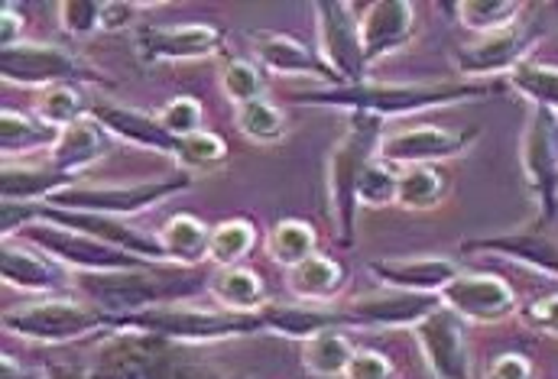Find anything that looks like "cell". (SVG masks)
<instances>
[{"mask_svg":"<svg viewBox=\"0 0 558 379\" xmlns=\"http://www.w3.org/2000/svg\"><path fill=\"white\" fill-rule=\"evenodd\" d=\"M92 379H231L202 347L143 331H114L95 347Z\"/></svg>","mask_w":558,"mask_h":379,"instance_id":"cell-1","label":"cell"},{"mask_svg":"<svg viewBox=\"0 0 558 379\" xmlns=\"http://www.w3.org/2000/svg\"><path fill=\"white\" fill-rule=\"evenodd\" d=\"M69 289L82 302L101 308L105 315L121 318V315H134L153 305L185 302L205 292L208 282L185 266L159 269L156 262H149L140 269H114V272H72Z\"/></svg>","mask_w":558,"mask_h":379,"instance_id":"cell-2","label":"cell"},{"mask_svg":"<svg viewBox=\"0 0 558 379\" xmlns=\"http://www.w3.org/2000/svg\"><path fill=\"white\" fill-rule=\"evenodd\" d=\"M487 98L484 85L471 82H435V85H377V82H361V85H338L325 91H305L295 101L308 108H338L351 114H371V118H410L422 111L448 108V105H468Z\"/></svg>","mask_w":558,"mask_h":379,"instance_id":"cell-3","label":"cell"},{"mask_svg":"<svg viewBox=\"0 0 558 379\" xmlns=\"http://www.w3.org/2000/svg\"><path fill=\"white\" fill-rule=\"evenodd\" d=\"M384 143V121L371 114H351L344 136L335 143L325 162V188L328 208L338 228V241L348 247L354 241V215H357V185L367 166L377 159Z\"/></svg>","mask_w":558,"mask_h":379,"instance_id":"cell-4","label":"cell"},{"mask_svg":"<svg viewBox=\"0 0 558 379\" xmlns=\"http://www.w3.org/2000/svg\"><path fill=\"white\" fill-rule=\"evenodd\" d=\"M114 331H143V334H159L169 341L182 344H218V341H234V338H251L264 331L260 315H238V311H205L185 302L172 305H153L134 315L111 318Z\"/></svg>","mask_w":558,"mask_h":379,"instance_id":"cell-5","label":"cell"},{"mask_svg":"<svg viewBox=\"0 0 558 379\" xmlns=\"http://www.w3.org/2000/svg\"><path fill=\"white\" fill-rule=\"evenodd\" d=\"M3 328L23 341L36 344H69L85 334H95L101 328H111V315L101 308L69 298V295H46L20 308L3 311Z\"/></svg>","mask_w":558,"mask_h":379,"instance_id":"cell-6","label":"cell"},{"mask_svg":"<svg viewBox=\"0 0 558 379\" xmlns=\"http://www.w3.org/2000/svg\"><path fill=\"white\" fill-rule=\"evenodd\" d=\"M192 188V172L179 169L172 179H159V182H140V185H72L65 192H59L56 198H49L46 205L52 208H65V211H88V215H108V218H131L143 215L156 205H162L166 198L179 195Z\"/></svg>","mask_w":558,"mask_h":379,"instance_id":"cell-7","label":"cell"},{"mask_svg":"<svg viewBox=\"0 0 558 379\" xmlns=\"http://www.w3.org/2000/svg\"><path fill=\"white\" fill-rule=\"evenodd\" d=\"M20 234L29 244H36L49 259L69 266L72 272H114V269L149 266V259H140V256L118 250L105 241H95L82 231H69V228H56V224H29Z\"/></svg>","mask_w":558,"mask_h":379,"instance_id":"cell-8","label":"cell"},{"mask_svg":"<svg viewBox=\"0 0 558 379\" xmlns=\"http://www.w3.org/2000/svg\"><path fill=\"white\" fill-rule=\"evenodd\" d=\"M0 75L10 85L43 88V91L52 85L98 82V75L85 72L72 52L49 42H16L10 49H0Z\"/></svg>","mask_w":558,"mask_h":379,"instance_id":"cell-9","label":"cell"},{"mask_svg":"<svg viewBox=\"0 0 558 379\" xmlns=\"http://www.w3.org/2000/svg\"><path fill=\"white\" fill-rule=\"evenodd\" d=\"M318 46H322V62L344 82V85H361L367 82V62L361 49V29L351 3L344 0H318Z\"/></svg>","mask_w":558,"mask_h":379,"instance_id":"cell-10","label":"cell"},{"mask_svg":"<svg viewBox=\"0 0 558 379\" xmlns=\"http://www.w3.org/2000/svg\"><path fill=\"white\" fill-rule=\"evenodd\" d=\"M523 172L539 198V224L558 218V114L536 108L523 133Z\"/></svg>","mask_w":558,"mask_h":379,"instance_id":"cell-11","label":"cell"},{"mask_svg":"<svg viewBox=\"0 0 558 379\" xmlns=\"http://www.w3.org/2000/svg\"><path fill=\"white\" fill-rule=\"evenodd\" d=\"M418 351L435 379H471V354L464 338V321L451 308H435L416 328Z\"/></svg>","mask_w":558,"mask_h":379,"instance_id":"cell-12","label":"cell"},{"mask_svg":"<svg viewBox=\"0 0 558 379\" xmlns=\"http://www.w3.org/2000/svg\"><path fill=\"white\" fill-rule=\"evenodd\" d=\"M435 308H441L438 295L384 289V292H364V295L351 298L344 315H348L351 328H364V331H393V328L413 331Z\"/></svg>","mask_w":558,"mask_h":379,"instance_id":"cell-13","label":"cell"},{"mask_svg":"<svg viewBox=\"0 0 558 379\" xmlns=\"http://www.w3.org/2000/svg\"><path fill=\"white\" fill-rule=\"evenodd\" d=\"M539 26L536 23H513L500 33L481 36L477 42L464 46L454 52V65L461 75L468 78H484V75H497V72H513L526 62L530 49L539 39Z\"/></svg>","mask_w":558,"mask_h":379,"instance_id":"cell-14","label":"cell"},{"mask_svg":"<svg viewBox=\"0 0 558 379\" xmlns=\"http://www.w3.org/2000/svg\"><path fill=\"white\" fill-rule=\"evenodd\" d=\"M36 224H56V228H69V231H82L95 241H105L118 250L149 259V262H169L166 250L159 241L140 234L134 228H128L121 218H108V215H88V211H65V208H52V205H39V218Z\"/></svg>","mask_w":558,"mask_h":379,"instance_id":"cell-15","label":"cell"},{"mask_svg":"<svg viewBox=\"0 0 558 379\" xmlns=\"http://www.w3.org/2000/svg\"><path fill=\"white\" fill-rule=\"evenodd\" d=\"M438 298L461 321H474V325H497L517 311L513 289L497 276H458L441 289Z\"/></svg>","mask_w":558,"mask_h":379,"instance_id":"cell-16","label":"cell"},{"mask_svg":"<svg viewBox=\"0 0 558 379\" xmlns=\"http://www.w3.org/2000/svg\"><path fill=\"white\" fill-rule=\"evenodd\" d=\"M221 29L208 23H182V26H143L137 33L140 62H195L208 59L221 49Z\"/></svg>","mask_w":558,"mask_h":379,"instance_id":"cell-17","label":"cell"},{"mask_svg":"<svg viewBox=\"0 0 558 379\" xmlns=\"http://www.w3.org/2000/svg\"><path fill=\"white\" fill-rule=\"evenodd\" d=\"M471 139H474V133H451V130H441V126H410V130L384 136L377 156L384 162L403 166V169L435 166V162L461 156L471 146Z\"/></svg>","mask_w":558,"mask_h":379,"instance_id":"cell-18","label":"cell"},{"mask_svg":"<svg viewBox=\"0 0 558 379\" xmlns=\"http://www.w3.org/2000/svg\"><path fill=\"white\" fill-rule=\"evenodd\" d=\"M357 29H361L364 62L371 69L380 59H387V56L400 52L403 46H410V39L416 33V7L410 0L371 3L364 10V16L357 20Z\"/></svg>","mask_w":558,"mask_h":379,"instance_id":"cell-19","label":"cell"},{"mask_svg":"<svg viewBox=\"0 0 558 379\" xmlns=\"http://www.w3.org/2000/svg\"><path fill=\"white\" fill-rule=\"evenodd\" d=\"M92 121L105 126L111 136L140 146V149H153V152H162V156H172L179 162V152H182V139H175L166 126L159 124V118H149L137 108H128V105H111V101H98L92 105L88 111Z\"/></svg>","mask_w":558,"mask_h":379,"instance_id":"cell-20","label":"cell"},{"mask_svg":"<svg viewBox=\"0 0 558 379\" xmlns=\"http://www.w3.org/2000/svg\"><path fill=\"white\" fill-rule=\"evenodd\" d=\"M254 56L264 69H270L274 75H289V78H315V82H328V88L344 85L312 49H305L299 39L286 36V33H254L251 36Z\"/></svg>","mask_w":558,"mask_h":379,"instance_id":"cell-21","label":"cell"},{"mask_svg":"<svg viewBox=\"0 0 558 379\" xmlns=\"http://www.w3.org/2000/svg\"><path fill=\"white\" fill-rule=\"evenodd\" d=\"M367 269L387 285L400 292H418V295H441L448 282H454L458 262L445 256H413V259H371Z\"/></svg>","mask_w":558,"mask_h":379,"instance_id":"cell-22","label":"cell"},{"mask_svg":"<svg viewBox=\"0 0 558 379\" xmlns=\"http://www.w3.org/2000/svg\"><path fill=\"white\" fill-rule=\"evenodd\" d=\"M260 321H264V331H274L282 334L289 341H308L322 331H341V328H351L348 325V315L344 308H328V305H318V302H267L260 311Z\"/></svg>","mask_w":558,"mask_h":379,"instance_id":"cell-23","label":"cell"},{"mask_svg":"<svg viewBox=\"0 0 558 379\" xmlns=\"http://www.w3.org/2000/svg\"><path fill=\"white\" fill-rule=\"evenodd\" d=\"M468 253H497L507 259H517L549 279H558V241L549 237L543 228L539 231H523V234H497V237H471L461 244Z\"/></svg>","mask_w":558,"mask_h":379,"instance_id":"cell-24","label":"cell"},{"mask_svg":"<svg viewBox=\"0 0 558 379\" xmlns=\"http://www.w3.org/2000/svg\"><path fill=\"white\" fill-rule=\"evenodd\" d=\"M0 276L3 285L20 289V292H33V295H56L59 289H69V276L52 266L46 256L16 247V244H3L0 250Z\"/></svg>","mask_w":558,"mask_h":379,"instance_id":"cell-25","label":"cell"},{"mask_svg":"<svg viewBox=\"0 0 558 379\" xmlns=\"http://www.w3.org/2000/svg\"><path fill=\"white\" fill-rule=\"evenodd\" d=\"M111 152V133L98 121L92 118H82L72 126H65L59 133V143L52 149V162L59 172H69V175H85V169H92L98 159H105Z\"/></svg>","mask_w":558,"mask_h":379,"instance_id":"cell-26","label":"cell"},{"mask_svg":"<svg viewBox=\"0 0 558 379\" xmlns=\"http://www.w3.org/2000/svg\"><path fill=\"white\" fill-rule=\"evenodd\" d=\"M78 185V175L59 172L56 166H23V162H3L0 172V195L3 201H23V205H46L59 192Z\"/></svg>","mask_w":558,"mask_h":379,"instance_id":"cell-27","label":"cell"},{"mask_svg":"<svg viewBox=\"0 0 558 379\" xmlns=\"http://www.w3.org/2000/svg\"><path fill=\"white\" fill-rule=\"evenodd\" d=\"M208 292L225 311H238V315H254L267 305V289L260 276L244 266L218 269V276L208 279Z\"/></svg>","mask_w":558,"mask_h":379,"instance_id":"cell-28","label":"cell"},{"mask_svg":"<svg viewBox=\"0 0 558 379\" xmlns=\"http://www.w3.org/2000/svg\"><path fill=\"white\" fill-rule=\"evenodd\" d=\"M159 244L166 250V259L175 266H198L208 259V247H211V228L192 215H175L172 221H166Z\"/></svg>","mask_w":558,"mask_h":379,"instance_id":"cell-29","label":"cell"},{"mask_svg":"<svg viewBox=\"0 0 558 379\" xmlns=\"http://www.w3.org/2000/svg\"><path fill=\"white\" fill-rule=\"evenodd\" d=\"M289 292L299 298V302H318V305H328L341 285H344V272L335 259L315 253L308 256L305 262H299L295 269H289Z\"/></svg>","mask_w":558,"mask_h":379,"instance_id":"cell-30","label":"cell"},{"mask_svg":"<svg viewBox=\"0 0 558 379\" xmlns=\"http://www.w3.org/2000/svg\"><path fill=\"white\" fill-rule=\"evenodd\" d=\"M59 133L56 126H49L46 121H33L20 111H3L0 114V149H3V159L10 162L13 156H29L36 149H56L59 143Z\"/></svg>","mask_w":558,"mask_h":379,"instance_id":"cell-31","label":"cell"},{"mask_svg":"<svg viewBox=\"0 0 558 379\" xmlns=\"http://www.w3.org/2000/svg\"><path fill=\"white\" fill-rule=\"evenodd\" d=\"M357 351L341 331H322L302 344V367L318 379H335L348 374V364Z\"/></svg>","mask_w":558,"mask_h":379,"instance_id":"cell-32","label":"cell"},{"mask_svg":"<svg viewBox=\"0 0 558 379\" xmlns=\"http://www.w3.org/2000/svg\"><path fill=\"white\" fill-rule=\"evenodd\" d=\"M445 198V179L435 166H413L400 172L397 205L407 211H432Z\"/></svg>","mask_w":558,"mask_h":379,"instance_id":"cell-33","label":"cell"},{"mask_svg":"<svg viewBox=\"0 0 558 379\" xmlns=\"http://www.w3.org/2000/svg\"><path fill=\"white\" fill-rule=\"evenodd\" d=\"M510 88L526 98L536 108L556 111L558 114V65H539V62H523L520 69L510 72Z\"/></svg>","mask_w":558,"mask_h":379,"instance_id":"cell-34","label":"cell"},{"mask_svg":"<svg viewBox=\"0 0 558 379\" xmlns=\"http://www.w3.org/2000/svg\"><path fill=\"white\" fill-rule=\"evenodd\" d=\"M267 253L282 269H295L315 256V231L305 221H279L267 237Z\"/></svg>","mask_w":558,"mask_h":379,"instance_id":"cell-35","label":"cell"},{"mask_svg":"<svg viewBox=\"0 0 558 379\" xmlns=\"http://www.w3.org/2000/svg\"><path fill=\"white\" fill-rule=\"evenodd\" d=\"M257 244V231L251 221L244 218H234V221H225L211 231V247H208V259L218 266V269H231V266H241V259L254 250Z\"/></svg>","mask_w":558,"mask_h":379,"instance_id":"cell-36","label":"cell"},{"mask_svg":"<svg viewBox=\"0 0 558 379\" xmlns=\"http://www.w3.org/2000/svg\"><path fill=\"white\" fill-rule=\"evenodd\" d=\"M454 10H458V20L468 29H474L481 36H490V33H500V29L513 26L523 3L520 0H461Z\"/></svg>","mask_w":558,"mask_h":379,"instance_id":"cell-37","label":"cell"},{"mask_svg":"<svg viewBox=\"0 0 558 379\" xmlns=\"http://www.w3.org/2000/svg\"><path fill=\"white\" fill-rule=\"evenodd\" d=\"M238 126L247 139L260 143V146H270V143H279L286 136V114L279 111L277 105H270L267 98H257L251 105H241L238 108Z\"/></svg>","mask_w":558,"mask_h":379,"instance_id":"cell-38","label":"cell"},{"mask_svg":"<svg viewBox=\"0 0 558 379\" xmlns=\"http://www.w3.org/2000/svg\"><path fill=\"white\" fill-rule=\"evenodd\" d=\"M36 111H39V121H46L56 130H65L75 121H82V95L75 85H52L39 95Z\"/></svg>","mask_w":558,"mask_h":379,"instance_id":"cell-39","label":"cell"},{"mask_svg":"<svg viewBox=\"0 0 558 379\" xmlns=\"http://www.w3.org/2000/svg\"><path fill=\"white\" fill-rule=\"evenodd\" d=\"M397 188H400V172H393V166L377 156L357 185V205H371V208L397 205Z\"/></svg>","mask_w":558,"mask_h":379,"instance_id":"cell-40","label":"cell"},{"mask_svg":"<svg viewBox=\"0 0 558 379\" xmlns=\"http://www.w3.org/2000/svg\"><path fill=\"white\" fill-rule=\"evenodd\" d=\"M225 95L241 108V105H251L257 98H264V78H260V69L247 59H231L225 65Z\"/></svg>","mask_w":558,"mask_h":379,"instance_id":"cell-41","label":"cell"},{"mask_svg":"<svg viewBox=\"0 0 558 379\" xmlns=\"http://www.w3.org/2000/svg\"><path fill=\"white\" fill-rule=\"evenodd\" d=\"M228 159V146L221 136L215 133H195L189 139H182V152H179V169H215Z\"/></svg>","mask_w":558,"mask_h":379,"instance_id":"cell-42","label":"cell"},{"mask_svg":"<svg viewBox=\"0 0 558 379\" xmlns=\"http://www.w3.org/2000/svg\"><path fill=\"white\" fill-rule=\"evenodd\" d=\"M101 10H105V3H98V0H65V3H59V26L69 36L85 39L95 29H101Z\"/></svg>","mask_w":558,"mask_h":379,"instance_id":"cell-43","label":"cell"},{"mask_svg":"<svg viewBox=\"0 0 558 379\" xmlns=\"http://www.w3.org/2000/svg\"><path fill=\"white\" fill-rule=\"evenodd\" d=\"M159 124L166 126L175 139H189L202 133V105L195 98H172L159 111Z\"/></svg>","mask_w":558,"mask_h":379,"instance_id":"cell-44","label":"cell"},{"mask_svg":"<svg viewBox=\"0 0 558 379\" xmlns=\"http://www.w3.org/2000/svg\"><path fill=\"white\" fill-rule=\"evenodd\" d=\"M344 379H397L393 364L377 351H357L348 364Z\"/></svg>","mask_w":558,"mask_h":379,"instance_id":"cell-45","label":"cell"},{"mask_svg":"<svg viewBox=\"0 0 558 379\" xmlns=\"http://www.w3.org/2000/svg\"><path fill=\"white\" fill-rule=\"evenodd\" d=\"M487 379H536V370L523 354H500L497 360H490Z\"/></svg>","mask_w":558,"mask_h":379,"instance_id":"cell-46","label":"cell"},{"mask_svg":"<svg viewBox=\"0 0 558 379\" xmlns=\"http://www.w3.org/2000/svg\"><path fill=\"white\" fill-rule=\"evenodd\" d=\"M526 325L543 331V334H556L558 338V295H549L543 302H533L526 311H523Z\"/></svg>","mask_w":558,"mask_h":379,"instance_id":"cell-47","label":"cell"},{"mask_svg":"<svg viewBox=\"0 0 558 379\" xmlns=\"http://www.w3.org/2000/svg\"><path fill=\"white\" fill-rule=\"evenodd\" d=\"M134 13H137V7L134 3H121V0H108L105 3V10H101V29H124V26H131L134 23Z\"/></svg>","mask_w":558,"mask_h":379,"instance_id":"cell-48","label":"cell"},{"mask_svg":"<svg viewBox=\"0 0 558 379\" xmlns=\"http://www.w3.org/2000/svg\"><path fill=\"white\" fill-rule=\"evenodd\" d=\"M20 16H13V10L10 7H3V29H0V42H3V49H10V46H16V36H20Z\"/></svg>","mask_w":558,"mask_h":379,"instance_id":"cell-49","label":"cell"},{"mask_svg":"<svg viewBox=\"0 0 558 379\" xmlns=\"http://www.w3.org/2000/svg\"><path fill=\"white\" fill-rule=\"evenodd\" d=\"M43 379H92L88 377V370H82V367H75V364H49L46 367V374Z\"/></svg>","mask_w":558,"mask_h":379,"instance_id":"cell-50","label":"cell"},{"mask_svg":"<svg viewBox=\"0 0 558 379\" xmlns=\"http://www.w3.org/2000/svg\"><path fill=\"white\" fill-rule=\"evenodd\" d=\"M0 379H43V374L23 370L10 354H3V360H0Z\"/></svg>","mask_w":558,"mask_h":379,"instance_id":"cell-51","label":"cell"}]
</instances>
